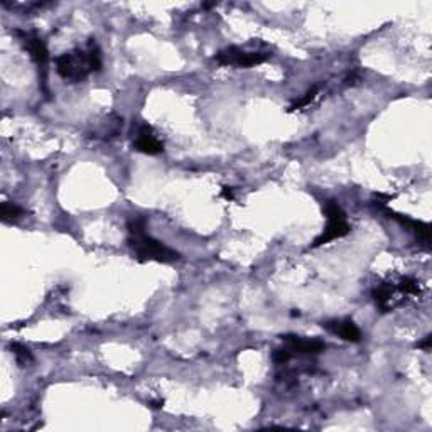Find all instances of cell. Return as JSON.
<instances>
[{"label": "cell", "instance_id": "cell-1", "mask_svg": "<svg viewBox=\"0 0 432 432\" xmlns=\"http://www.w3.org/2000/svg\"><path fill=\"white\" fill-rule=\"evenodd\" d=\"M129 228V247L134 250L136 257L141 262H147V260H156V262H174L179 260L181 255L176 250L169 248L162 241L156 240L154 236L146 233V218H132L127 223Z\"/></svg>", "mask_w": 432, "mask_h": 432}, {"label": "cell", "instance_id": "cell-2", "mask_svg": "<svg viewBox=\"0 0 432 432\" xmlns=\"http://www.w3.org/2000/svg\"><path fill=\"white\" fill-rule=\"evenodd\" d=\"M56 71L68 83L85 81L91 69V61L88 49H74L56 58Z\"/></svg>", "mask_w": 432, "mask_h": 432}, {"label": "cell", "instance_id": "cell-3", "mask_svg": "<svg viewBox=\"0 0 432 432\" xmlns=\"http://www.w3.org/2000/svg\"><path fill=\"white\" fill-rule=\"evenodd\" d=\"M323 210L324 215H326L328 223L323 233L313 241L314 248L323 247V245H326L333 240L343 238V236H346L351 231L350 223L346 221V213L343 211L340 203L334 201V199H329V201L324 203Z\"/></svg>", "mask_w": 432, "mask_h": 432}, {"label": "cell", "instance_id": "cell-4", "mask_svg": "<svg viewBox=\"0 0 432 432\" xmlns=\"http://www.w3.org/2000/svg\"><path fill=\"white\" fill-rule=\"evenodd\" d=\"M21 36L22 44H24V49L31 54L32 61L36 63L37 69H39V80H41V86H43V91L46 95H49L48 90V64H49V51L48 46L39 36L36 34H27V32H17Z\"/></svg>", "mask_w": 432, "mask_h": 432}, {"label": "cell", "instance_id": "cell-5", "mask_svg": "<svg viewBox=\"0 0 432 432\" xmlns=\"http://www.w3.org/2000/svg\"><path fill=\"white\" fill-rule=\"evenodd\" d=\"M271 58L268 53H262V51H243L236 46H231V48L220 51L215 56V61L220 64V66H236V68H252L257 66V64L266 63L267 59Z\"/></svg>", "mask_w": 432, "mask_h": 432}, {"label": "cell", "instance_id": "cell-6", "mask_svg": "<svg viewBox=\"0 0 432 432\" xmlns=\"http://www.w3.org/2000/svg\"><path fill=\"white\" fill-rule=\"evenodd\" d=\"M286 350L291 353H301V355H318L326 350V343L318 340V338H304L297 334H284L282 336Z\"/></svg>", "mask_w": 432, "mask_h": 432}, {"label": "cell", "instance_id": "cell-7", "mask_svg": "<svg viewBox=\"0 0 432 432\" xmlns=\"http://www.w3.org/2000/svg\"><path fill=\"white\" fill-rule=\"evenodd\" d=\"M134 147H136L139 152L147 156H157L161 154V152H164V144L157 137V134L151 125H141V127H139L136 141H134Z\"/></svg>", "mask_w": 432, "mask_h": 432}, {"label": "cell", "instance_id": "cell-8", "mask_svg": "<svg viewBox=\"0 0 432 432\" xmlns=\"http://www.w3.org/2000/svg\"><path fill=\"white\" fill-rule=\"evenodd\" d=\"M323 328L326 331L333 333L334 336L341 338L343 341L348 343H360L361 341V331L356 326L355 321L351 319H333V321L323 323Z\"/></svg>", "mask_w": 432, "mask_h": 432}, {"label": "cell", "instance_id": "cell-9", "mask_svg": "<svg viewBox=\"0 0 432 432\" xmlns=\"http://www.w3.org/2000/svg\"><path fill=\"white\" fill-rule=\"evenodd\" d=\"M24 216V210L16 203L6 201L2 203V221L4 223H14L17 221L19 218Z\"/></svg>", "mask_w": 432, "mask_h": 432}, {"label": "cell", "instance_id": "cell-10", "mask_svg": "<svg viewBox=\"0 0 432 432\" xmlns=\"http://www.w3.org/2000/svg\"><path fill=\"white\" fill-rule=\"evenodd\" d=\"M11 351H12L14 358H16L19 366H27V365H31L32 361H34V358H32V353L29 351V348L19 345V343H12Z\"/></svg>", "mask_w": 432, "mask_h": 432}, {"label": "cell", "instance_id": "cell-11", "mask_svg": "<svg viewBox=\"0 0 432 432\" xmlns=\"http://www.w3.org/2000/svg\"><path fill=\"white\" fill-rule=\"evenodd\" d=\"M318 91H319V86H318V85L313 86V88H309V90L304 93V96H303V99H301V100H297L296 104H292V105H291L289 111L303 110L304 106H308V105L313 104V100L316 99V96H318Z\"/></svg>", "mask_w": 432, "mask_h": 432}, {"label": "cell", "instance_id": "cell-12", "mask_svg": "<svg viewBox=\"0 0 432 432\" xmlns=\"http://www.w3.org/2000/svg\"><path fill=\"white\" fill-rule=\"evenodd\" d=\"M292 358V353L289 350H286V348H282V350H276L272 355V360L276 361L277 365H284Z\"/></svg>", "mask_w": 432, "mask_h": 432}, {"label": "cell", "instance_id": "cell-13", "mask_svg": "<svg viewBox=\"0 0 432 432\" xmlns=\"http://www.w3.org/2000/svg\"><path fill=\"white\" fill-rule=\"evenodd\" d=\"M221 198H225L226 201H233V198H235L233 188H230V186H223V189H221Z\"/></svg>", "mask_w": 432, "mask_h": 432}, {"label": "cell", "instance_id": "cell-14", "mask_svg": "<svg viewBox=\"0 0 432 432\" xmlns=\"http://www.w3.org/2000/svg\"><path fill=\"white\" fill-rule=\"evenodd\" d=\"M431 345H432V336H431V334H427V336L424 338V340L417 343L416 346L419 348V350H426V351H427V350H431Z\"/></svg>", "mask_w": 432, "mask_h": 432}, {"label": "cell", "instance_id": "cell-15", "mask_svg": "<svg viewBox=\"0 0 432 432\" xmlns=\"http://www.w3.org/2000/svg\"><path fill=\"white\" fill-rule=\"evenodd\" d=\"M151 407H154V408H162V407H164V401H157V402H151Z\"/></svg>", "mask_w": 432, "mask_h": 432}]
</instances>
